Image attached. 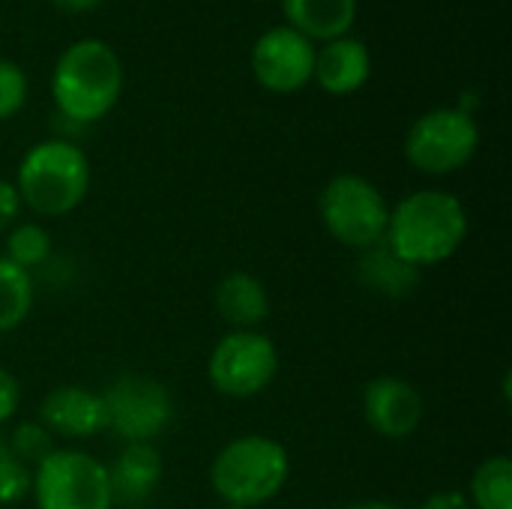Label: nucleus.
I'll return each mask as SVG.
<instances>
[{
	"label": "nucleus",
	"mask_w": 512,
	"mask_h": 509,
	"mask_svg": "<svg viewBox=\"0 0 512 509\" xmlns=\"http://www.w3.org/2000/svg\"><path fill=\"white\" fill-rule=\"evenodd\" d=\"M468 237V213L462 201L441 189L411 192L396 204L384 243L411 267L441 264L459 252Z\"/></svg>",
	"instance_id": "nucleus-1"
},
{
	"label": "nucleus",
	"mask_w": 512,
	"mask_h": 509,
	"mask_svg": "<svg viewBox=\"0 0 512 509\" xmlns=\"http://www.w3.org/2000/svg\"><path fill=\"white\" fill-rule=\"evenodd\" d=\"M123 66L114 48L99 39H81L69 45L51 75V96L63 120L90 126L102 120L120 99Z\"/></svg>",
	"instance_id": "nucleus-2"
},
{
	"label": "nucleus",
	"mask_w": 512,
	"mask_h": 509,
	"mask_svg": "<svg viewBox=\"0 0 512 509\" xmlns=\"http://www.w3.org/2000/svg\"><path fill=\"white\" fill-rule=\"evenodd\" d=\"M90 186V162L72 141L51 138L30 147L18 165V198L39 216L75 210Z\"/></svg>",
	"instance_id": "nucleus-3"
},
{
	"label": "nucleus",
	"mask_w": 512,
	"mask_h": 509,
	"mask_svg": "<svg viewBox=\"0 0 512 509\" xmlns=\"http://www.w3.org/2000/svg\"><path fill=\"white\" fill-rule=\"evenodd\" d=\"M288 474L291 462L279 441L264 435H243L219 450L210 480L225 504L252 509L276 498Z\"/></svg>",
	"instance_id": "nucleus-4"
},
{
	"label": "nucleus",
	"mask_w": 512,
	"mask_h": 509,
	"mask_svg": "<svg viewBox=\"0 0 512 509\" xmlns=\"http://www.w3.org/2000/svg\"><path fill=\"white\" fill-rule=\"evenodd\" d=\"M321 219L342 246L366 252L384 240L390 207L366 177L339 174L321 192Z\"/></svg>",
	"instance_id": "nucleus-5"
},
{
	"label": "nucleus",
	"mask_w": 512,
	"mask_h": 509,
	"mask_svg": "<svg viewBox=\"0 0 512 509\" xmlns=\"http://www.w3.org/2000/svg\"><path fill=\"white\" fill-rule=\"evenodd\" d=\"M30 492L36 509L114 507L105 465L78 450H54L42 465H36Z\"/></svg>",
	"instance_id": "nucleus-6"
},
{
	"label": "nucleus",
	"mask_w": 512,
	"mask_h": 509,
	"mask_svg": "<svg viewBox=\"0 0 512 509\" xmlns=\"http://www.w3.org/2000/svg\"><path fill=\"white\" fill-rule=\"evenodd\" d=\"M480 147V129L474 114L459 108H432L426 111L405 138L408 162L423 174H453L465 168Z\"/></svg>",
	"instance_id": "nucleus-7"
},
{
	"label": "nucleus",
	"mask_w": 512,
	"mask_h": 509,
	"mask_svg": "<svg viewBox=\"0 0 512 509\" xmlns=\"http://www.w3.org/2000/svg\"><path fill=\"white\" fill-rule=\"evenodd\" d=\"M279 369L276 345L255 330L228 333L210 354V381L231 399H249L270 387Z\"/></svg>",
	"instance_id": "nucleus-8"
},
{
	"label": "nucleus",
	"mask_w": 512,
	"mask_h": 509,
	"mask_svg": "<svg viewBox=\"0 0 512 509\" xmlns=\"http://www.w3.org/2000/svg\"><path fill=\"white\" fill-rule=\"evenodd\" d=\"M108 426L126 444H150L171 423L168 390L144 375H120L102 393Z\"/></svg>",
	"instance_id": "nucleus-9"
},
{
	"label": "nucleus",
	"mask_w": 512,
	"mask_h": 509,
	"mask_svg": "<svg viewBox=\"0 0 512 509\" xmlns=\"http://www.w3.org/2000/svg\"><path fill=\"white\" fill-rule=\"evenodd\" d=\"M315 42L285 27H270L252 48V72L261 87L273 93H297L312 81Z\"/></svg>",
	"instance_id": "nucleus-10"
},
{
	"label": "nucleus",
	"mask_w": 512,
	"mask_h": 509,
	"mask_svg": "<svg viewBox=\"0 0 512 509\" xmlns=\"http://www.w3.org/2000/svg\"><path fill=\"white\" fill-rule=\"evenodd\" d=\"M363 414L378 435L402 441L417 432L423 420V399L414 384L387 375L375 378L363 390Z\"/></svg>",
	"instance_id": "nucleus-11"
},
{
	"label": "nucleus",
	"mask_w": 512,
	"mask_h": 509,
	"mask_svg": "<svg viewBox=\"0 0 512 509\" xmlns=\"http://www.w3.org/2000/svg\"><path fill=\"white\" fill-rule=\"evenodd\" d=\"M39 420H42V426L51 435L69 438V441L93 438V435H99L108 426V414H105L102 396L93 393V390L75 387V384L51 390L42 399Z\"/></svg>",
	"instance_id": "nucleus-12"
},
{
	"label": "nucleus",
	"mask_w": 512,
	"mask_h": 509,
	"mask_svg": "<svg viewBox=\"0 0 512 509\" xmlns=\"http://www.w3.org/2000/svg\"><path fill=\"white\" fill-rule=\"evenodd\" d=\"M372 75V54L366 42L354 36H339L324 42L321 51H315V72L312 78L333 96L357 93Z\"/></svg>",
	"instance_id": "nucleus-13"
},
{
	"label": "nucleus",
	"mask_w": 512,
	"mask_h": 509,
	"mask_svg": "<svg viewBox=\"0 0 512 509\" xmlns=\"http://www.w3.org/2000/svg\"><path fill=\"white\" fill-rule=\"evenodd\" d=\"M105 471L114 504L141 507L162 480V459L150 444H126V450Z\"/></svg>",
	"instance_id": "nucleus-14"
},
{
	"label": "nucleus",
	"mask_w": 512,
	"mask_h": 509,
	"mask_svg": "<svg viewBox=\"0 0 512 509\" xmlns=\"http://www.w3.org/2000/svg\"><path fill=\"white\" fill-rule=\"evenodd\" d=\"M288 27L306 39H339L348 36L357 18V0H282Z\"/></svg>",
	"instance_id": "nucleus-15"
},
{
	"label": "nucleus",
	"mask_w": 512,
	"mask_h": 509,
	"mask_svg": "<svg viewBox=\"0 0 512 509\" xmlns=\"http://www.w3.org/2000/svg\"><path fill=\"white\" fill-rule=\"evenodd\" d=\"M216 309L237 330H252L270 312L267 288L249 273H228L216 285Z\"/></svg>",
	"instance_id": "nucleus-16"
},
{
	"label": "nucleus",
	"mask_w": 512,
	"mask_h": 509,
	"mask_svg": "<svg viewBox=\"0 0 512 509\" xmlns=\"http://www.w3.org/2000/svg\"><path fill=\"white\" fill-rule=\"evenodd\" d=\"M360 279L366 288L384 294V297H405L417 288L420 270L402 261L384 240L372 249H366L360 261Z\"/></svg>",
	"instance_id": "nucleus-17"
},
{
	"label": "nucleus",
	"mask_w": 512,
	"mask_h": 509,
	"mask_svg": "<svg viewBox=\"0 0 512 509\" xmlns=\"http://www.w3.org/2000/svg\"><path fill=\"white\" fill-rule=\"evenodd\" d=\"M468 501L474 509H512V462L507 456H492L477 468Z\"/></svg>",
	"instance_id": "nucleus-18"
},
{
	"label": "nucleus",
	"mask_w": 512,
	"mask_h": 509,
	"mask_svg": "<svg viewBox=\"0 0 512 509\" xmlns=\"http://www.w3.org/2000/svg\"><path fill=\"white\" fill-rule=\"evenodd\" d=\"M33 306V279L27 270L0 258V333L15 330Z\"/></svg>",
	"instance_id": "nucleus-19"
},
{
	"label": "nucleus",
	"mask_w": 512,
	"mask_h": 509,
	"mask_svg": "<svg viewBox=\"0 0 512 509\" xmlns=\"http://www.w3.org/2000/svg\"><path fill=\"white\" fill-rule=\"evenodd\" d=\"M51 255V237L42 225L36 222H24V225H15L9 231V240H6V261H12L15 267L27 270L30 267H39L45 264Z\"/></svg>",
	"instance_id": "nucleus-20"
},
{
	"label": "nucleus",
	"mask_w": 512,
	"mask_h": 509,
	"mask_svg": "<svg viewBox=\"0 0 512 509\" xmlns=\"http://www.w3.org/2000/svg\"><path fill=\"white\" fill-rule=\"evenodd\" d=\"M6 444H9V453L21 465H27V468L42 465L54 453V435L42 423H21V426H15V432L9 435Z\"/></svg>",
	"instance_id": "nucleus-21"
},
{
	"label": "nucleus",
	"mask_w": 512,
	"mask_h": 509,
	"mask_svg": "<svg viewBox=\"0 0 512 509\" xmlns=\"http://www.w3.org/2000/svg\"><path fill=\"white\" fill-rule=\"evenodd\" d=\"M33 486V471L21 465L12 453L6 438H0V504H18L21 498L30 495Z\"/></svg>",
	"instance_id": "nucleus-22"
},
{
	"label": "nucleus",
	"mask_w": 512,
	"mask_h": 509,
	"mask_svg": "<svg viewBox=\"0 0 512 509\" xmlns=\"http://www.w3.org/2000/svg\"><path fill=\"white\" fill-rule=\"evenodd\" d=\"M27 102V75L18 63L0 57V120H9Z\"/></svg>",
	"instance_id": "nucleus-23"
},
{
	"label": "nucleus",
	"mask_w": 512,
	"mask_h": 509,
	"mask_svg": "<svg viewBox=\"0 0 512 509\" xmlns=\"http://www.w3.org/2000/svg\"><path fill=\"white\" fill-rule=\"evenodd\" d=\"M18 402H21V387L15 375L0 369V423H6L18 411Z\"/></svg>",
	"instance_id": "nucleus-24"
},
{
	"label": "nucleus",
	"mask_w": 512,
	"mask_h": 509,
	"mask_svg": "<svg viewBox=\"0 0 512 509\" xmlns=\"http://www.w3.org/2000/svg\"><path fill=\"white\" fill-rule=\"evenodd\" d=\"M18 210H21V198H18V189H15L12 183L0 180V231H3L6 225H12V222H15Z\"/></svg>",
	"instance_id": "nucleus-25"
},
{
	"label": "nucleus",
	"mask_w": 512,
	"mask_h": 509,
	"mask_svg": "<svg viewBox=\"0 0 512 509\" xmlns=\"http://www.w3.org/2000/svg\"><path fill=\"white\" fill-rule=\"evenodd\" d=\"M420 509H474L471 507V501L462 495V492H438V495H432L426 504Z\"/></svg>",
	"instance_id": "nucleus-26"
},
{
	"label": "nucleus",
	"mask_w": 512,
	"mask_h": 509,
	"mask_svg": "<svg viewBox=\"0 0 512 509\" xmlns=\"http://www.w3.org/2000/svg\"><path fill=\"white\" fill-rule=\"evenodd\" d=\"M60 9H69V12H87V9H96L102 0H54Z\"/></svg>",
	"instance_id": "nucleus-27"
},
{
	"label": "nucleus",
	"mask_w": 512,
	"mask_h": 509,
	"mask_svg": "<svg viewBox=\"0 0 512 509\" xmlns=\"http://www.w3.org/2000/svg\"><path fill=\"white\" fill-rule=\"evenodd\" d=\"M351 509H399V507L384 504V501H366V504H357V507H351Z\"/></svg>",
	"instance_id": "nucleus-28"
},
{
	"label": "nucleus",
	"mask_w": 512,
	"mask_h": 509,
	"mask_svg": "<svg viewBox=\"0 0 512 509\" xmlns=\"http://www.w3.org/2000/svg\"><path fill=\"white\" fill-rule=\"evenodd\" d=\"M222 509H246V507H237V504H225Z\"/></svg>",
	"instance_id": "nucleus-29"
}]
</instances>
